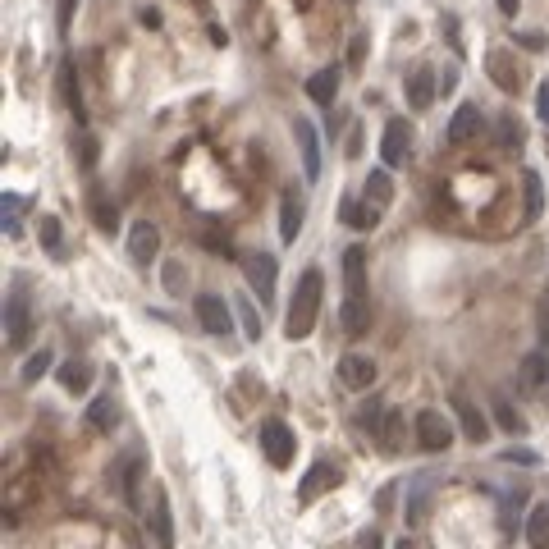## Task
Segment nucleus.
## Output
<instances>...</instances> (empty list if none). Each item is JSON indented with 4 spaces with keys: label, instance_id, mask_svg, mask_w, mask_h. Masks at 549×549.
Returning a JSON list of instances; mask_svg holds the SVG:
<instances>
[{
    "label": "nucleus",
    "instance_id": "nucleus-1",
    "mask_svg": "<svg viewBox=\"0 0 549 549\" xmlns=\"http://www.w3.org/2000/svg\"><path fill=\"white\" fill-rule=\"evenodd\" d=\"M321 298H325V275L316 266L302 270L298 289H293V298H289V321H284L289 339H307V334L316 330V321H321Z\"/></svg>",
    "mask_w": 549,
    "mask_h": 549
},
{
    "label": "nucleus",
    "instance_id": "nucleus-2",
    "mask_svg": "<svg viewBox=\"0 0 549 549\" xmlns=\"http://www.w3.org/2000/svg\"><path fill=\"white\" fill-rule=\"evenodd\" d=\"M28 339H33V298L23 284H14L10 298H5V344L28 348Z\"/></svg>",
    "mask_w": 549,
    "mask_h": 549
},
{
    "label": "nucleus",
    "instance_id": "nucleus-3",
    "mask_svg": "<svg viewBox=\"0 0 549 549\" xmlns=\"http://www.w3.org/2000/svg\"><path fill=\"white\" fill-rule=\"evenodd\" d=\"M257 440H261V453H266V463H270V467H289V463H293V453H298V440H293L289 421H280V417L261 421Z\"/></svg>",
    "mask_w": 549,
    "mask_h": 549
},
{
    "label": "nucleus",
    "instance_id": "nucleus-4",
    "mask_svg": "<svg viewBox=\"0 0 549 549\" xmlns=\"http://www.w3.org/2000/svg\"><path fill=\"white\" fill-rule=\"evenodd\" d=\"M417 444L426 453H444L453 444V421L444 417V412H435V408H426V412H417Z\"/></svg>",
    "mask_w": 549,
    "mask_h": 549
},
{
    "label": "nucleus",
    "instance_id": "nucleus-5",
    "mask_svg": "<svg viewBox=\"0 0 549 549\" xmlns=\"http://www.w3.org/2000/svg\"><path fill=\"white\" fill-rule=\"evenodd\" d=\"M344 481V472L330 463V458H321V463L307 467V476L298 481V504H316V499L325 495V490H334V485Z\"/></svg>",
    "mask_w": 549,
    "mask_h": 549
},
{
    "label": "nucleus",
    "instance_id": "nucleus-6",
    "mask_svg": "<svg viewBox=\"0 0 549 549\" xmlns=\"http://www.w3.org/2000/svg\"><path fill=\"white\" fill-rule=\"evenodd\" d=\"M408 151H412V124L394 115V119L385 124V138H380V161L394 170V165L408 161Z\"/></svg>",
    "mask_w": 549,
    "mask_h": 549
},
{
    "label": "nucleus",
    "instance_id": "nucleus-7",
    "mask_svg": "<svg viewBox=\"0 0 549 549\" xmlns=\"http://www.w3.org/2000/svg\"><path fill=\"white\" fill-rule=\"evenodd\" d=\"M147 531L156 540V549H174V513H170V495L156 485L151 495V513H147Z\"/></svg>",
    "mask_w": 549,
    "mask_h": 549
},
{
    "label": "nucleus",
    "instance_id": "nucleus-8",
    "mask_svg": "<svg viewBox=\"0 0 549 549\" xmlns=\"http://www.w3.org/2000/svg\"><path fill=\"white\" fill-rule=\"evenodd\" d=\"M485 74H490V83H495L499 92H508V97L522 92V65H517L508 51H490V55H485Z\"/></svg>",
    "mask_w": 549,
    "mask_h": 549
},
{
    "label": "nucleus",
    "instance_id": "nucleus-9",
    "mask_svg": "<svg viewBox=\"0 0 549 549\" xmlns=\"http://www.w3.org/2000/svg\"><path fill=\"white\" fill-rule=\"evenodd\" d=\"M449 408H453V417H458V431H463L472 444H481L485 435H490V421H485V412L476 408L467 394H449Z\"/></svg>",
    "mask_w": 549,
    "mask_h": 549
},
{
    "label": "nucleus",
    "instance_id": "nucleus-10",
    "mask_svg": "<svg viewBox=\"0 0 549 549\" xmlns=\"http://www.w3.org/2000/svg\"><path fill=\"white\" fill-rule=\"evenodd\" d=\"M193 312H197V321H202V330L206 334H229V302L220 298V293H197L193 298Z\"/></svg>",
    "mask_w": 549,
    "mask_h": 549
},
{
    "label": "nucleus",
    "instance_id": "nucleus-11",
    "mask_svg": "<svg viewBox=\"0 0 549 549\" xmlns=\"http://www.w3.org/2000/svg\"><path fill=\"white\" fill-rule=\"evenodd\" d=\"M243 270H248V284L261 293V302H270V293H275V275H280V261L270 257V252H248V257H243Z\"/></svg>",
    "mask_w": 549,
    "mask_h": 549
},
{
    "label": "nucleus",
    "instance_id": "nucleus-12",
    "mask_svg": "<svg viewBox=\"0 0 549 549\" xmlns=\"http://www.w3.org/2000/svg\"><path fill=\"white\" fill-rule=\"evenodd\" d=\"M293 138H298V151H302V174L307 179H321V138H316V124L312 119H293Z\"/></svg>",
    "mask_w": 549,
    "mask_h": 549
},
{
    "label": "nucleus",
    "instance_id": "nucleus-13",
    "mask_svg": "<svg viewBox=\"0 0 549 549\" xmlns=\"http://www.w3.org/2000/svg\"><path fill=\"white\" fill-rule=\"evenodd\" d=\"M403 92H408V106L421 115V110H431V106H435V92H440V78H435V69H431V65H421V69H412V74H408Z\"/></svg>",
    "mask_w": 549,
    "mask_h": 549
},
{
    "label": "nucleus",
    "instance_id": "nucleus-14",
    "mask_svg": "<svg viewBox=\"0 0 549 549\" xmlns=\"http://www.w3.org/2000/svg\"><path fill=\"white\" fill-rule=\"evenodd\" d=\"M156 252H161V229L151 225V220H138V225L129 229V257L138 261V266H151Z\"/></svg>",
    "mask_w": 549,
    "mask_h": 549
},
{
    "label": "nucleus",
    "instance_id": "nucleus-15",
    "mask_svg": "<svg viewBox=\"0 0 549 549\" xmlns=\"http://www.w3.org/2000/svg\"><path fill=\"white\" fill-rule=\"evenodd\" d=\"M339 380H344L348 389H371V385H376V362H371L366 353L339 357Z\"/></svg>",
    "mask_w": 549,
    "mask_h": 549
},
{
    "label": "nucleus",
    "instance_id": "nucleus-16",
    "mask_svg": "<svg viewBox=\"0 0 549 549\" xmlns=\"http://www.w3.org/2000/svg\"><path fill=\"white\" fill-rule=\"evenodd\" d=\"M545 216V183L540 170H522V225H536Z\"/></svg>",
    "mask_w": 549,
    "mask_h": 549
},
{
    "label": "nucleus",
    "instance_id": "nucleus-17",
    "mask_svg": "<svg viewBox=\"0 0 549 549\" xmlns=\"http://www.w3.org/2000/svg\"><path fill=\"white\" fill-rule=\"evenodd\" d=\"M302 211H307V206H302V197L293 193V188H284V197H280V238H284V243H293V238H298Z\"/></svg>",
    "mask_w": 549,
    "mask_h": 549
},
{
    "label": "nucleus",
    "instance_id": "nucleus-18",
    "mask_svg": "<svg viewBox=\"0 0 549 549\" xmlns=\"http://www.w3.org/2000/svg\"><path fill=\"white\" fill-rule=\"evenodd\" d=\"M344 289H348V298H366V257H362V248L344 252Z\"/></svg>",
    "mask_w": 549,
    "mask_h": 549
},
{
    "label": "nucleus",
    "instance_id": "nucleus-19",
    "mask_svg": "<svg viewBox=\"0 0 549 549\" xmlns=\"http://www.w3.org/2000/svg\"><path fill=\"white\" fill-rule=\"evenodd\" d=\"M366 202L376 206V211H385V206L394 202V179H389V165H380V170L366 174Z\"/></svg>",
    "mask_w": 549,
    "mask_h": 549
},
{
    "label": "nucleus",
    "instance_id": "nucleus-20",
    "mask_svg": "<svg viewBox=\"0 0 549 549\" xmlns=\"http://www.w3.org/2000/svg\"><path fill=\"white\" fill-rule=\"evenodd\" d=\"M307 97L312 101H321V106H330L334 97H339V69H316L312 78H307Z\"/></svg>",
    "mask_w": 549,
    "mask_h": 549
},
{
    "label": "nucleus",
    "instance_id": "nucleus-21",
    "mask_svg": "<svg viewBox=\"0 0 549 549\" xmlns=\"http://www.w3.org/2000/svg\"><path fill=\"white\" fill-rule=\"evenodd\" d=\"M476 124H481V110H476V106H458V110H453V119H449V142H453V147H463V142L476 133Z\"/></svg>",
    "mask_w": 549,
    "mask_h": 549
},
{
    "label": "nucleus",
    "instance_id": "nucleus-22",
    "mask_svg": "<svg viewBox=\"0 0 549 549\" xmlns=\"http://www.w3.org/2000/svg\"><path fill=\"white\" fill-rule=\"evenodd\" d=\"M92 376H97V371H92V362H83V357L60 366V385H65L69 394H87V389H92Z\"/></svg>",
    "mask_w": 549,
    "mask_h": 549
},
{
    "label": "nucleus",
    "instance_id": "nucleus-23",
    "mask_svg": "<svg viewBox=\"0 0 549 549\" xmlns=\"http://www.w3.org/2000/svg\"><path fill=\"white\" fill-rule=\"evenodd\" d=\"M339 321H344V334H362L366 325H371V302H366V298H344Z\"/></svg>",
    "mask_w": 549,
    "mask_h": 549
},
{
    "label": "nucleus",
    "instance_id": "nucleus-24",
    "mask_svg": "<svg viewBox=\"0 0 549 549\" xmlns=\"http://www.w3.org/2000/svg\"><path fill=\"white\" fill-rule=\"evenodd\" d=\"M115 399H110V394H97V399L87 403V426H92V431H115Z\"/></svg>",
    "mask_w": 549,
    "mask_h": 549
},
{
    "label": "nucleus",
    "instance_id": "nucleus-25",
    "mask_svg": "<svg viewBox=\"0 0 549 549\" xmlns=\"http://www.w3.org/2000/svg\"><path fill=\"white\" fill-rule=\"evenodd\" d=\"M527 545L531 549H549V504H536L527 517Z\"/></svg>",
    "mask_w": 549,
    "mask_h": 549
},
{
    "label": "nucleus",
    "instance_id": "nucleus-26",
    "mask_svg": "<svg viewBox=\"0 0 549 549\" xmlns=\"http://www.w3.org/2000/svg\"><path fill=\"white\" fill-rule=\"evenodd\" d=\"M60 97H65V106L74 110L78 119H83V92H78V69H74V60H65V69H60Z\"/></svg>",
    "mask_w": 549,
    "mask_h": 549
},
{
    "label": "nucleus",
    "instance_id": "nucleus-27",
    "mask_svg": "<svg viewBox=\"0 0 549 549\" xmlns=\"http://www.w3.org/2000/svg\"><path fill=\"white\" fill-rule=\"evenodd\" d=\"M380 211L371 202H344V225L348 229H376Z\"/></svg>",
    "mask_w": 549,
    "mask_h": 549
},
{
    "label": "nucleus",
    "instance_id": "nucleus-28",
    "mask_svg": "<svg viewBox=\"0 0 549 549\" xmlns=\"http://www.w3.org/2000/svg\"><path fill=\"white\" fill-rule=\"evenodd\" d=\"M545 380H549V357L545 353H527V357H522V385L540 389Z\"/></svg>",
    "mask_w": 549,
    "mask_h": 549
},
{
    "label": "nucleus",
    "instance_id": "nucleus-29",
    "mask_svg": "<svg viewBox=\"0 0 549 549\" xmlns=\"http://www.w3.org/2000/svg\"><path fill=\"white\" fill-rule=\"evenodd\" d=\"M46 371H51V348H37V353H28V362L19 366V380L23 385H37Z\"/></svg>",
    "mask_w": 549,
    "mask_h": 549
},
{
    "label": "nucleus",
    "instance_id": "nucleus-30",
    "mask_svg": "<svg viewBox=\"0 0 549 549\" xmlns=\"http://www.w3.org/2000/svg\"><path fill=\"white\" fill-rule=\"evenodd\" d=\"M399 431H403V417H399V412H385V417H380V426H376L380 449H385V453L399 449Z\"/></svg>",
    "mask_w": 549,
    "mask_h": 549
},
{
    "label": "nucleus",
    "instance_id": "nucleus-31",
    "mask_svg": "<svg viewBox=\"0 0 549 549\" xmlns=\"http://www.w3.org/2000/svg\"><path fill=\"white\" fill-rule=\"evenodd\" d=\"M499 147H504V151H522V147H527V133H522V124H517L513 115L499 119Z\"/></svg>",
    "mask_w": 549,
    "mask_h": 549
},
{
    "label": "nucleus",
    "instance_id": "nucleus-32",
    "mask_svg": "<svg viewBox=\"0 0 549 549\" xmlns=\"http://www.w3.org/2000/svg\"><path fill=\"white\" fill-rule=\"evenodd\" d=\"M495 421H499V426H504L508 435H522V431H527V421H522V412H517L508 399H495Z\"/></svg>",
    "mask_w": 549,
    "mask_h": 549
},
{
    "label": "nucleus",
    "instance_id": "nucleus-33",
    "mask_svg": "<svg viewBox=\"0 0 549 549\" xmlns=\"http://www.w3.org/2000/svg\"><path fill=\"white\" fill-rule=\"evenodd\" d=\"M234 307H238V321H243V334H248L252 344L261 339V316H257V307H252L248 298H234Z\"/></svg>",
    "mask_w": 549,
    "mask_h": 549
},
{
    "label": "nucleus",
    "instance_id": "nucleus-34",
    "mask_svg": "<svg viewBox=\"0 0 549 549\" xmlns=\"http://www.w3.org/2000/svg\"><path fill=\"white\" fill-rule=\"evenodd\" d=\"M426 508H431V490H426V485H417V490H412V499H408V527H421V522H426Z\"/></svg>",
    "mask_w": 549,
    "mask_h": 549
},
{
    "label": "nucleus",
    "instance_id": "nucleus-35",
    "mask_svg": "<svg viewBox=\"0 0 549 549\" xmlns=\"http://www.w3.org/2000/svg\"><path fill=\"white\" fill-rule=\"evenodd\" d=\"M183 280H188L183 261H165V266H161V284H165V293H174V298H179V293H183Z\"/></svg>",
    "mask_w": 549,
    "mask_h": 549
},
{
    "label": "nucleus",
    "instance_id": "nucleus-36",
    "mask_svg": "<svg viewBox=\"0 0 549 549\" xmlns=\"http://www.w3.org/2000/svg\"><path fill=\"white\" fill-rule=\"evenodd\" d=\"M37 234H42L46 252H55V257H60V220H55V216H42V229H37Z\"/></svg>",
    "mask_w": 549,
    "mask_h": 549
},
{
    "label": "nucleus",
    "instance_id": "nucleus-37",
    "mask_svg": "<svg viewBox=\"0 0 549 549\" xmlns=\"http://www.w3.org/2000/svg\"><path fill=\"white\" fill-rule=\"evenodd\" d=\"M74 151H78V161H83V165H97V142L87 138V133L74 142Z\"/></svg>",
    "mask_w": 549,
    "mask_h": 549
},
{
    "label": "nucleus",
    "instance_id": "nucleus-38",
    "mask_svg": "<svg viewBox=\"0 0 549 549\" xmlns=\"http://www.w3.org/2000/svg\"><path fill=\"white\" fill-rule=\"evenodd\" d=\"M536 330H540V344H549V293L540 298V321H536Z\"/></svg>",
    "mask_w": 549,
    "mask_h": 549
},
{
    "label": "nucleus",
    "instance_id": "nucleus-39",
    "mask_svg": "<svg viewBox=\"0 0 549 549\" xmlns=\"http://www.w3.org/2000/svg\"><path fill=\"white\" fill-rule=\"evenodd\" d=\"M536 115L549 124V83H540V87H536Z\"/></svg>",
    "mask_w": 549,
    "mask_h": 549
},
{
    "label": "nucleus",
    "instance_id": "nucleus-40",
    "mask_svg": "<svg viewBox=\"0 0 549 549\" xmlns=\"http://www.w3.org/2000/svg\"><path fill=\"white\" fill-rule=\"evenodd\" d=\"M74 10H78V0H60V33H69V23H74Z\"/></svg>",
    "mask_w": 549,
    "mask_h": 549
},
{
    "label": "nucleus",
    "instance_id": "nucleus-41",
    "mask_svg": "<svg viewBox=\"0 0 549 549\" xmlns=\"http://www.w3.org/2000/svg\"><path fill=\"white\" fill-rule=\"evenodd\" d=\"M453 87H458V65H449V69L440 74V92H444V97H449Z\"/></svg>",
    "mask_w": 549,
    "mask_h": 549
},
{
    "label": "nucleus",
    "instance_id": "nucleus-42",
    "mask_svg": "<svg viewBox=\"0 0 549 549\" xmlns=\"http://www.w3.org/2000/svg\"><path fill=\"white\" fill-rule=\"evenodd\" d=\"M517 5H522V0H499V14H504V19H517Z\"/></svg>",
    "mask_w": 549,
    "mask_h": 549
},
{
    "label": "nucleus",
    "instance_id": "nucleus-43",
    "mask_svg": "<svg viewBox=\"0 0 549 549\" xmlns=\"http://www.w3.org/2000/svg\"><path fill=\"white\" fill-rule=\"evenodd\" d=\"M522 46H527V51H540V46H545V37H540V33H527V37H522Z\"/></svg>",
    "mask_w": 549,
    "mask_h": 549
},
{
    "label": "nucleus",
    "instance_id": "nucleus-44",
    "mask_svg": "<svg viewBox=\"0 0 549 549\" xmlns=\"http://www.w3.org/2000/svg\"><path fill=\"white\" fill-rule=\"evenodd\" d=\"M362 549H380V536L371 531V536H362Z\"/></svg>",
    "mask_w": 549,
    "mask_h": 549
},
{
    "label": "nucleus",
    "instance_id": "nucleus-45",
    "mask_svg": "<svg viewBox=\"0 0 549 549\" xmlns=\"http://www.w3.org/2000/svg\"><path fill=\"white\" fill-rule=\"evenodd\" d=\"M394 549H417V545H412V540H399V545H394Z\"/></svg>",
    "mask_w": 549,
    "mask_h": 549
}]
</instances>
